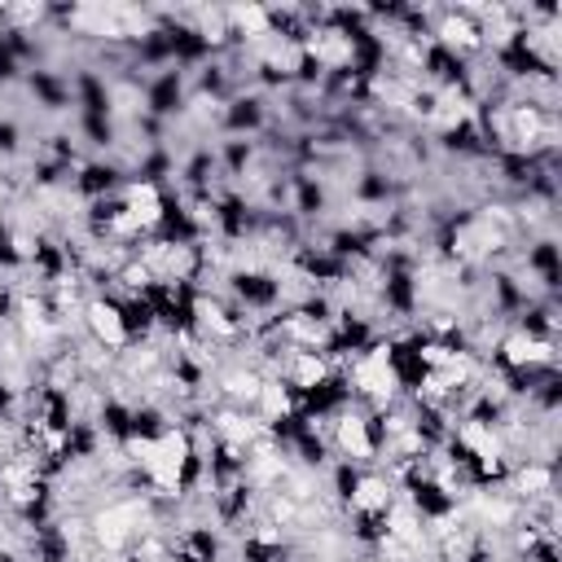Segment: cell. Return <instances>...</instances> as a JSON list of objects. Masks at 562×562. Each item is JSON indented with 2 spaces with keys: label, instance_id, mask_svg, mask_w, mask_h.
Instances as JSON below:
<instances>
[{
  "label": "cell",
  "instance_id": "cell-1",
  "mask_svg": "<svg viewBox=\"0 0 562 562\" xmlns=\"http://www.w3.org/2000/svg\"><path fill=\"white\" fill-rule=\"evenodd\" d=\"M373 417L364 408H338V417L329 422V443L338 457L347 461H378V439H373Z\"/></svg>",
  "mask_w": 562,
  "mask_h": 562
},
{
  "label": "cell",
  "instance_id": "cell-2",
  "mask_svg": "<svg viewBox=\"0 0 562 562\" xmlns=\"http://www.w3.org/2000/svg\"><path fill=\"white\" fill-rule=\"evenodd\" d=\"M83 334H88L92 342H101L105 351H119V347H127L132 325H127V316H123V307H119L114 299L92 294V299L83 303Z\"/></svg>",
  "mask_w": 562,
  "mask_h": 562
},
{
  "label": "cell",
  "instance_id": "cell-3",
  "mask_svg": "<svg viewBox=\"0 0 562 562\" xmlns=\"http://www.w3.org/2000/svg\"><path fill=\"white\" fill-rule=\"evenodd\" d=\"M255 408H259L255 417H259L263 426H277V422H285V417H294V391H290L281 378H263Z\"/></svg>",
  "mask_w": 562,
  "mask_h": 562
}]
</instances>
